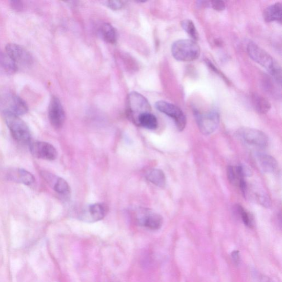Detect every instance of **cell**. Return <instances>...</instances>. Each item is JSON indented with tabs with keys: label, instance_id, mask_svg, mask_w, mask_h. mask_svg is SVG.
Segmentation results:
<instances>
[{
	"label": "cell",
	"instance_id": "1",
	"mask_svg": "<svg viewBox=\"0 0 282 282\" xmlns=\"http://www.w3.org/2000/svg\"><path fill=\"white\" fill-rule=\"evenodd\" d=\"M247 51L252 60L264 67L276 83L280 85L281 69L279 64L268 53L253 42L248 44Z\"/></svg>",
	"mask_w": 282,
	"mask_h": 282
},
{
	"label": "cell",
	"instance_id": "2",
	"mask_svg": "<svg viewBox=\"0 0 282 282\" xmlns=\"http://www.w3.org/2000/svg\"><path fill=\"white\" fill-rule=\"evenodd\" d=\"M172 54L177 61L191 62L201 55V48L194 41L181 39L173 44Z\"/></svg>",
	"mask_w": 282,
	"mask_h": 282
},
{
	"label": "cell",
	"instance_id": "3",
	"mask_svg": "<svg viewBox=\"0 0 282 282\" xmlns=\"http://www.w3.org/2000/svg\"><path fill=\"white\" fill-rule=\"evenodd\" d=\"M3 115L13 137L21 144L30 143L31 133L27 124L19 116L10 114Z\"/></svg>",
	"mask_w": 282,
	"mask_h": 282
},
{
	"label": "cell",
	"instance_id": "4",
	"mask_svg": "<svg viewBox=\"0 0 282 282\" xmlns=\"http://www.w3.org/2000/svg\"><path fill=\"white\" fill-rule=\"evenodd\" d=\"M194 114L200 131L205 135L212 134L218 128L220 123V116L216 110H212L209 112H202L195 109Z\"/></svg>",
	"mask_w": 282,
	"mask_h": 282
},
{
	"label": "cell",
	"instance_id": "5",
	"mask_svg": "<svg viewBox=\"0 0 282 282\" xmlns=\"http://www.w3.org/2000/svg\"><path fill=\"white\" fill-rule=\"evenodd\" d=\"M0 110L3 115L19 116L26 114L28 108L26 102L18 96L7 93L0 96Z\"/></svg>",
	"mask_w": 282,
	"mask_h": 282
},
{
	"label": "cell",
	"instance_id": "6",
	"mask_svg": "<svg viewBox=\"0 0 282 282\" xmlns=\"http://www.w3.org/2000/svg\"><path fill=\"white\" fill-rule=\"evenodd\" d=\"M151 106L145 96L137 92H132L128 96V113L132 120L137 124L138 117L143 114L150 113Z\"/></svg>",
	"mask_w": 282,
	"mask_h": 282
},
{
	"label": "cell",
	"instance_id": "7",
	"mask_svg": "<svg viewBox=\"0 0 282 282\" xmlns=\"http://www.w3.org/2000/svg\"><path fill=\"white\" fill-rule=\"evenodd\" d=\"M236 135L242 142L251 146L264 148L268 145V137L260 130L242 128L237 131Z\"/></svg>",
	"mask_w": 282,
	"mask_h": 282
},
{
	"label": "cell",
	"instance_id": "8",
	"mask_svg": "<svg viewBox=\"0 0 282 282\" xmlns=\"http://www.w3.org/2000/svg\"><path fill=\"white\" fill-rule=\"evenodd\" d=\"M155 106L161 113L173 118L178 130L182 131L186 127V116L179 107L166 101H158Z\"/></svg>",
	"mask_w": 282,
	"mask_h": 282
},
{
	"label": "cell",
	"instance_id": "9",
	"mask_svg": "<svg viewBox=\"0 0 282 282\" xmlns=\"http://www.w3.org/2000/svg\"><path fill=\"white\" fill-rule=\"evenodd\" d=\"M6 53L17 65L31 66L33 63L30 53L18 44H9L6 47Z\"/></svg>",
	"mask_w": 282,
	"mask_h": 282
},
{
	"label": "cell",
	"instance_id": "10",
	"mask_svg": "<svg viewBox=\"0 0 282 282\" xmlns=\"http://www.w3.org/2000/svg\"><path fill=\"white\" fill-rule=\"evenodd\" d=\"M137 219L141 226L153 230L160 229L163 224V217L159 214L147 209H140L137 211Z\"/></svg>",
	"mask_w": 282,
	"mask_h": 282
},
{
	"label": "cell",
	"instance_id": "11",
	"mask_svg": "<svg viewBox=\"0 0 282 282\" xmlns=\"http://www.w3.org/2000/svg\"><path fill=\"white\" fill-rule=\"evenodd\" d=\"M48 115L50 122L54 128L58 129L63 127L65 114L62 103L56 96H53L50 100Z\"/></svg>",
	"mask_w": 282,
	"mask_h": 282
},
{
	"label": "cell",
	"instance_id": "12",
	"mask_svg": "<svg viewBox=\"0 0 282 282\" xmlns=\"http://www.w3.org/2000/svg\"><path fill=\"white\" fill-rule=\"evenodd\" d=\"M30 151L35 158L47 160H54L57 157L56 148L45 142H35L30 145Z\"/></svg>",
	"mask_w": 282,
	"mask_h": 282
},
{
	"label": "cell",
	"instance_id": "13",
	"mask_svg": "<svg viewBox=\"0 0 282 282\" xmlns=\"http://www.w3.org/2000/svg\"><path fill=\"white\" fill-rule=\"evenodd\" d=\"M44 180L50 185L58 194L68 196L71 192L69 184L63 178L58 177L47 171L41 172Z\"/></svg>",
	"mask_w": 282,
	"mask_h": 282
},
{
	"label": "cell",
	"instance_id": "14",
	"mask_svg": "<svg viewBox=\"0 0 282 282\" xmlns=\"http://www.w3.org/2000/svg\"><path fill=\"white\" fill-rule=\"evenodd\" d=\"M108 206L104 203H98L89 206L82 218L87 221H96L103 219L108 213Z\"/></svg>",
	"mask_w": 282,
	"mask_h": 282
},
{
	"label": "cell",
	"instance_id": "15",
	"mask_svg": "<svg viewBox=\"0 0 282 282\" xmlns=\"http://www.w3.org/2000/svg\"><path fill=\"white\" fill-rule=\"evenodd\" d=\"M251 175V170L246 166H229L227 168V176L229 182L236 186H239L240 182L245 179V177Z\"/></svg>",
	"mask_w": 282,
	"mask_h": 282
},
{
	"label": "cell",
	"instance_id": "16",
	"mask_svg": "<svg viewBox=\"0 0 282 282\" xmlns=\"http://www.w3.org/2000/svg\"><path fill=\"white\" fill-rule=\"evenodd\" d=\"M7 175L10 180L26 185H31L35 182L32 174L24 169L12 170Z\"/></svg>",
	"mask_w": 282,
	"mask_h": 282
},
{
	"label": "cell",
	"instance_id": "17",
	"mask_svg": "<svg viewBox=\"0 0 282 282\" xmlns=\"http://www.w3.org/2000/svg\"><path fill=\"white\" fill-rule=\"evenodd\" d=\"M18 70V66L6 53L0 52V75H11Z\"/></svg>",
	"mask_w": 282,
	"mask_h": 282
},
{
	"label": "cell",
	"instance_id": "18",
	"mask_svg": "<svg viewBox=\"0 0 282 282\" xmlns=\"http://www.w3.org/2000/svg\"><path fill=\"white\" fill-rule=\"evenodd\" d=\"M282 4L276 3L272 4L264 10L263 16L266 22H278L281 23Z\"/></svg>",
	"mask_w": 282,
	"mask_h": 282
},
{
	"label": "cell",
	"instance_id": "19",
	"mask_svg": "<svg viewBox=\"0 0 282 282\" xmlns=\"http://www.w3.org/2000/svg\"><path fill=\"white\" fill-rule=\"evenodd\" d=\"M259 165L265 172L275 173L277 172L278 165L275 158L271 155L259 154L258 155Z\"/></svg>",
	"mask_w": 282,
	"mask_h": 282
},
{
	"label": "cell",
	"instance_id": "20",
	"mask_svg": "<svg viewBox=\"0 0 282 282\" xmlns=\"http://www.w3.org/2000/svg\"><path fill=\"white\" fill-rule=\"evenodd\" d=\"M147 179L159 188H165L166 185V177L164 172L158 169H152L147 172Z\"/></svg>",
	"mask_w": 282,
	"mask_h": 282
},
{
	"label": "cell",
	"instance_id": "21",
	"mask_svg": "<svg viewBox=\"0 0 282 282\" xmlns=\"http://www.w3.org/2000/svg\"><path fill=\"white\" fill-rule=\"evenodd\" d=\"M251 102L255 109L259 113L265 114L269 112L271 109V104L264 96L258 94L251 95Z\"/></svg>",
	"mask_w": 282,
	"mask_h": 282
},
{
	"label": "cell",
	"instance_id": "22",
	"mask_svg": "<svg viewBox=\"0 0 282 282\" xmlns=\"http://www.w3.org/2000/svg\"><path fill=\"white\" fill-rule=\"evenodd\" d=\"M137 124L148 129L155 130L157 128L158 123L157 117L150 112L141 114L138 117Z\"/></svg>",
	"mask_w": 282,
	"mask_h": 282
},
{
	"label": "cell",
	"instance_id": "23",
	"mask_svg": "<svg viewBox=\"0 0 282 282\" xmlns=\"http://www.w3.org/2000/svg\"><path fill=\"white\" fill-rule=\"evenodd\" d=\"M101 33L104 39L109 43L113 44L116 42V35L115 29L109 24L103 25Z\"/></svg>",
	"mask_w": 282,
	"mask_h": 282
},
{
	"label": "cell",
	"instance_id": "24",
	"mask_svg": "<svg viewBox=\"0 0 282 282\" xmlns=\"http://www.w3.org/2000/svg\"><path fill=\"white\" fill-rule=\"evenodd\" d=\"M181 26L193 40L194 41H198L199 34L194 22L190 19H184L181 22Z\"/></svg>",
	"mask_w": 282,
	"mask_h": 282
},
{
	"label": "cell",
	"instance_id": "25",
	"mask_svg": "<svg viewBox=\"0 0 282 282\" xmlns=\"http://www.w3.org/2000/svg\"><path fill=\"white\" fill-rule=\"evenodd\" d=\"M236 210L239 213L244 225L249 228L253 227L254 224V218L251 213L239 205L236 206Z\"/></svg>",
	"mask_w": 282,
	"mask_h": 282
},
{
	"label": "cell",
	"instance_id": "26",
	"mask_svg": "<svg viewBox=\"0 0 282 282\" xmlns=\"http://www.w3.org/2000/svg\"><path fill=\"white\" fill-rule=\"evenodd\" d=\"M254 197L256 201L262 206L269 208L271 206V202L268 195L259 192L255 193Z\"/></svg>",
	"mask_w": 282,
	"mask_h": 282
},
{
	"label": "cell",
	"instance_id": "27",
	"mask_svg": "<svg viewBox=\"0 0 282 282\" xmlns=\"http://www.w3.org/2000/svg\"><path fill=\"white\" fill-rule=\"evenodd\" d=\"M203 6L211 7L214 10L221 11L226 9V4L222 1L203 2Z\"/></svg>",
	"mask_w": 282,
	"mask_h": 282
},
{
	"label": "cell",
	"instance_id": "28",
	"mask_svg": "<svg viewBox=\"0 0 282 282\" xmlns=\"http://www.w3.org/2000/svg\"><path fill=\"white\" fill-rule=\"evenodd\" d=\"M205 63L209 67L210 69L211 70L217 73V75L221 77V78L224 79L226 81V83L229 84L228 79L227 78L225 75H224V74H223L211 61L207 60H207L205 61Z\"/></svg>",
	"mask_w": 282,
	"mask_h": 282
},
{
	"label": "cell",
	"instance_id": "29",
	"mask_svg": "<svg viewBox=\"0 0 282 282\" xmlns=\"http://www.w3.org/2000/svg\"><path fill=\"white\" fill-rule=\"evenodd\" d=\"M107 3L109 8L113 10H120L124 5L123 3L120 1H109Z\"/></svg>",
	"mask_w": 282,
	"mask_h": 282
},
{
	"label": "cell",
	"instance_id": "30",
	"mask_svg": "<svg viewBox=\"0 0 282 282\" xmlns=\"http://www.w3.org/2000/svg\"><path fill=\"white\" fill-rule=\"evenodd\" d=\"M10 5L12 9L16 11H21L24 9V4L21 2L12 1L10 2Z\"/></svg>",
	"mask_w": 282,
	"mask_h": 282
},
{
	"label": "cell",
	"instance_id": "31",
	"mask_svg": "<svg viewBox=\"0 0 282 282\" xmlns=\"http://www.w3.org/2000/svg\"><path fill=\"white\" fill-rule=\"evenodd\" d=\"M232 257L233 260L236 264H239L240 261V253L239 251L237 250H235L232 252Z\"/></svg>",
	"mask_w": 282,
	"mask_h": 282
},
{
	"label": "cell",
	"instance_id": "32",
	"mask_svg": "<svg viewBox=\"0 0 282 282\" xmlns=\"http://www.w3.org/2000/svg\"><path fill=\"white\" fill-rule=\"evenodd\" d=\"M264 282H276V281H274V280H272L271 279H270L269 278H267V279H264Z\"/></svg>",
	"mask_w": 282,
	"mask_h": 282
}]
</instances>
